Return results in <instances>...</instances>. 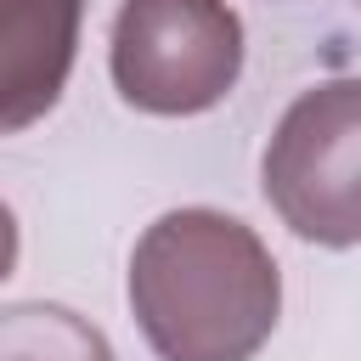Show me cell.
Wrapping results in <instances>:
<instances>
[{
  "mask_svg": "<svg viewBox=\"0 0 361 361\" xmlns=\"http://www.w3.org/2000/svg\"><path fill=\"white\" fill-rule=\"evenodd\" d=\"M0 361H113V344L79 310L23 299L0 310Z\"/></svg>",
  "mask_w": 361,
  "mask_h": 361,
  "instance_id": "5",
  "label": "cell"
},
{
  "mask_svg": "<svg viewBox=\"0 0 361 361\" xmlns=\"http://www.w3.org/2000/svg\"><path fill=\"white\" fill-rule=\"evenodd\" d=\"M11 265H17V214L0 203V282L11 276Z\"/></svg>",
  "mask_w": 361,
  "mask_h": 361,
  "instance_id": "6",
  "label": "cell"
},
{
  "mask_svg": "<svg viewBox=\"0 0 361 361\" xmlns=\"http://www.w3.org/2000/svg\"><path fill=\"white\" fill-rule=\"evenodd\" d=\"M85 0H0V135L39 124L73 73Z\"/></svg>",
  "mask_w": 361,
  "mask_h": 361,
  "instance_id": "4",
  "label": "cell"
},
{
  "mask_svg": "<svg viewBox=\"0 0 361 361\" xmlns=\"http://www.w3.org/2000/svg\"><path fill=\"white\" fill-rule=\"evenodd\" d=\"M130 310L158 361H254L282 316V271L220 209L158 214L130 254Z\"/></svg>",
  "mask_w": 361,
  "mask_h": 361,
  "instance_id": "1",
  "label": "cell"
},
{
  "mask_svg": "<svg viewBox=\"0 0 361 361\" xmlns=\"http://www.w3.org/2000/svg\"><path fill=\"white\" fill-rule=\"evenodd\" d=\"M265 203L316 248L361 243V73L322 79L288 102L259 158Z\"/></svg>",
  "mask_w": 361,
  "mask_h": 361,
  "instance_id": "2",
  "label": "cell"
},
{
  "mask_svg": "<svg viewBox=\"0 0 361 361\" xmlns=\"http://www.w3.org/2000/svg\"><path fill=\"white\" fill-rule=\"evenodd\" d=\"M107 68L135 113H209L243 73V17L226 0H124Z\"/></svg>",
  "mask_w": 361,
  "mask_h": 361,
  "instance_id": "3",
  "label": "cell"
}]
</instances>
